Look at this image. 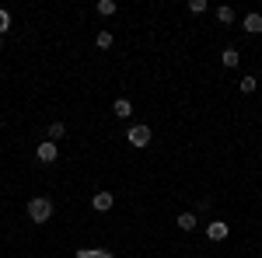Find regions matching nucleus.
Segmentation results:
<instances>
[{
    "label": "nucleus",
    "mask_w": 262,
    "mask_h": 258,
    "mask_svg": "<svg viewBox=\"0 0 262 258\" xmlns=\"http://www.w3.org/2000/svg\"><path fill=\"white\" fill-rule=\"evenodd\" d=\"M221 63L227 66V70H234V66L242 63V53H238V49H224V53H221Z\"/></svg>",
    "instance_id": "0eeeda50"
},
{
    "label": "nucleus",
    "mask_w": 262,
    "mask_h": 258,
    "mask_svg": "<svg viewBox=\"0 0 262 258\" xmlns=\"http://www.w3.org/2000/svg\"><path fill=\"white\" fill-rule=\"evenodd\" d=\"M28 217H32V223H49V217H53V199L32 196L28 199Z\"/></svg>",
    "instance_id": "f257e3e1"
},
{
    "label": "nucleus",
    "mask_w": 262,
    "mask_h": 258,
    "mask_svg": "<svg viewBox=\"0 0 262 258\" xmlns=\"http://www.w3.org/2000/svg\"><path fill=\"white\" fill-rule=\"evenodd\" d=\"M245 32H252V35H255V32H262V14H255V11H252V14H245Z\"/></svg>",
    "instance_id": "6e6552de"
},
{
    "label": "nucleus",
    "mask_w": 262,
    "mask_h": 258,
    "mask_svg": "<svg viewBox=\"0 0 262 258\" xmlns=\"http://www.w3.org/2000/svg\"><path fill=\"white\" fill-rule=\"evenodd\" d=\"M91 206H95L98 213H108V209L116 206V196H112V192H98V196L91 199Z\"/></svg>",
    "instance_id": "39448f33"
},
{
    "label": "nucleus",
    "mask_w": 262,
    "mask_h": 258,
    "mask_svg": "<svg viewBox=\"0 0 262 258\" xmlns=\"http://www.w3.org/2000/svg\"><path fill=\"white\" fill-rule=\"evenodd\" d=\"M126 139H129V147H137V150H143V147L150 143V126H129V133H126Z\"/></svg>",
    "instance_id": "f03ea898"
},
{
    "label": "nucleus",
    "mask_w": 262,
    "mask_h": 258,
    "mask_svg": "<svg viewBox=\"0 0 262 258\" xmlns=\"http://www.w3.org/2000/svg\"><path fill=\"white\" fill-rule=\"evenodd\" d=\"M35 157H39L42 164H53V160L60 157V147H56L53 139H42V143H39V150H35Z\"/></svg>",
    "instance_id": "7ed1b4c3"
},
{
    "label": "nucleus",
    "mask_w": 262,
    "mask_h": 258,
    "mask_svg": "<svg viewBox=\"0 0 262 258\" xmlns=\"http://www.w3.org/2000/svg\"><path fill=\"white\" fill-rule=\"evenodd\" d=\"M98 14H116V0H98Z\"/></svg>",
    "instance_id": "4468645a"
},
{
    "label": "nucleus",
    "mask_w": 262,
    "mask_h": 258,
    "mask_svg": "<svg viewBox=\"0 0 262 258\" xmlns=\"http://www.w3.org/2000/svg\"><path fill=\"white\" fill-rule=\"evenodd\" d=\"M63 136H67V126H63V122H53V126H49V139L56 143V139H63Z\"/></svg>",
    "instance_id": "f8f14e48"
},
{
    "label": "nucleus",
    "mask_w": 262,
    "mask_h": 258,
    "mask_svg": "<svg viewBox=\"0 0 262 258\" xmlns=\"http://www.w3.org/2000/svg\"><path fill=\"white\" fill-rule=\"evenodd\" d=\"M217 21L221 25H231L234 21V7H217Z\"/></svg>",
    "instance_id": "ddd939ff"
},
{
    "label": "nucleus",
    "mask_w": 262,
    "mask_h": 258,
    "mask_svg": "<svg viewBox=\"0 0 262 258\" xmlns=\"http://www.w3.org/2000/svg\"><path fill=\"white\" fill-rule=\"evenodd\" d=\"M112 112H116V119H129V115H133L129 98H116V101H112Z\"/></svg>",
    "instance_id": "423d86ee"
},
{
    "label": "nucleus",
    "mask_w": 262,
    "mask_h": 258,
    "mask_svg": "<svg viewBox=\"0 0 262 258\" xmlns=\"http://www.w3.org/2000/svg\"><path fill=\"white\" fill-rule=\"evenodd\" d=\"M189 11H192V14H203V11H206V0H189Z\"/></svg>",
    "instance_id": "dca6fc26"
},
{
    "label": "nucleus",
    "mask_w": 262,
    "mask_h": 258,
    "mask_svg": "<svg viewBox=\"0 0 262 258\" xmlns=\"http://www.w3.org/2000/svg\"><path fill=\"white\" fill-rule=\"evenodd\" d=\"M227 230H231V227H227L224 220H213V223H206V238H210V241H224V238H227Z\"/></svg>",
    "instance_id": "20e7f679"
},
{
    "label": "nucleus",
    "mask_w": 262,
    "mask_h": 258,
    "mask_svg": "<svg viewBox=\"0 0 262 258\" xmlns=\"http://www.w3.org/2000/svg\"><path fill=\"white\" fill-rule=\"evenodd\" d=\"M179 230H196V213H179Z\"/></svg>",
    "instance_id": "9d476101"
},
{
    "label": "nucleus",
    "mask_w": 262,
    "mask_h": 258,
    "mask_svg": "<svg viewBox=\"0 0 262 258\" xmlns=\"http://www.w3.org/2000/svg\"><path fill=\"white\" fill-rule=\"evenodd\" d=\"M77 258H116L112 251H105V248H81Z\"/></svg>",
    "instance_id": "1a4fd4ad"
},
{
    "label": "nucleus",
    "mask_w": 262,
    "mask_h": 258,
    "mask_svg": "<svg viewBox=\"0 0 262 258\" xmlns=\"http://www.w3.org/2000/svg\"><path fill=\"white\" fill-rule=\"evenodd\" d=\"M238 87H242V95H252V91L259 87V80H255V77H242V80H238Z\"/></svg>",
    "instance_id": "9b49d317"
},
{
    "label": "nucleus",
    "mask_w": 262,
    "mask_h": 258,
    "mask_svg": "<svg viewBox=\"0 0 262 258\" xmlns=\"http://www.w3.org/2000/svg\"><path fill=\"white\" fill-rule=\"evenodd\" d=\"M98 49H108V45H112V32H98Z\"/></svg>",
    "instance_id": "2eb2a0df"
},
{
    "label": "nucleus",
    "mask_w": 262,
    "mask_h": 258,
    "mask_svg": "<svg viewBox=\"0 0 262 258\" xmlns=\"http://www.w3.org/2000/svg\"><path fill=\"white\" fill-rule=\"evenodd\" d=\"M7 28H11V14H7V11H0V35H4Z\"/></svg>",
    "instance_id": "f3484780"
}]
</instances>
